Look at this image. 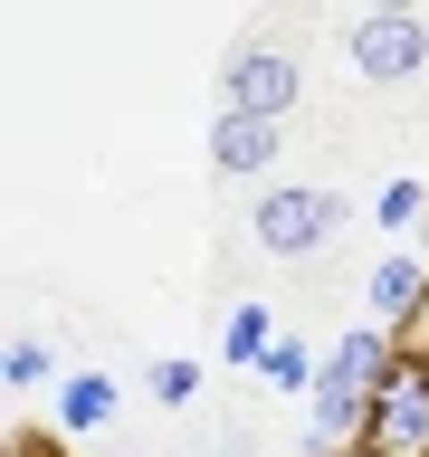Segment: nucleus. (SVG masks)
<instances>
[{"label":"nucleus","instance_id":"f257e3e1","mask_svg":"<svg viewBox=\"0 0 429 457\" xmlns=\"http://www.w3.org/2000/svg\"><path fill=\"white\" fill-rule=\"evenodd\" d=\"M363 448H372V457H429V371H420V362H391V381L372 391Z\"/></svg>","mask_w":429,"mask_h":457},{"label":"nucleus","instance_id":"f03ea898","mask_svg":"<svg viewBox=\"0 0 429 457\" xmlns=\"http://www.w3.org/2000/svg\"><path fill=\"white\" fill-rule=\"evenodd\" d=\"M229 114H257V124H277L286 105H296V57H277V48H239L229 57Z\"/></svg>","mask_w":429,"mask_h":457},{"label":"nucleus","instance_id":"7ed1b4c3","mask_svg":"<svg viewBox=\"0 0 429 457\" xmlns=\"http://www.w3.org/2000/svg\"><path fill=\"white\" fill-rule=\"evenodd\" d=\"M334 220H343L334 191H277L267 210H257V248H267V257H306Z\"/></svg>","mask_w":429,"mask_h":457},{"label":"nucleus","instance_id":"20e7f679","mask_svg":"<svg viewBox=\"0 0 429 457\" xmlns=\"http://www.w3.org/2000/svg\"><path fill=\"white\" fill-rule=\"evenodd\" d=\"M420 57H429V38L410 20H363L353 29V67H363V77H410Z\"/></svg>","mask_w":429,"mask_h":457},{"label":"nucleus","instance_id":"39448f33","mask_svg":"<svg viewBox=\"0 0 429 457\" xmlns=\"http://www.w3.org/2000/svg\"><path fill=\"white\" fill-rule=\"evenodd\" d=\"M420 305H429V267H420V257H382V267H372V324L400 334Z\"/></svg>","mask_w":429,"mask_h":457},{"label":"nucleus","instance_id":"423d86ee","mask_svg":"<svg viewBox=\"0 0 429 457\" xmlns=\"http://www.w3.org/2000/svg\"><path fill=\"white\" fill-rule=\"evenodd\" d=\"M210 162H220V171H267V162H277V124H257V114H220Z\"/></svg>","mask_w":429,"mask_h":457},{"label":"nucleus","instance_id":"0eeeda50","mask_svg":"<svg viewBox=\"0 0 429 457\" xmlns=\"http://www.w3.org/2000/svg\"><path fill=\"white\" fill-rule=\"evenodd\" d=\"M267 353H277V343H267V314H229V362H267Z\"/></svg>","mask_w":429,"mask_h":457},{"label":"nucleus","instance_id":"6e6552de","mask_svg":"<svg viewBox=\"0 0 429 457\" xmlns=\"http://www.w3.org/2000/svg\"><path fill=\"white\" fill-rule=\"evenodd\" d=\"M105 410H114V381H67V420H105Z\"/></svg>","mask_w":429,"mask_h":457},{"label":"nucleus","instance_id":"1a4fd4ad","mask_svg":"<svg viewBox=\"0 0 429 457\" xmlns=\"http://www.w3.org/2000/svg\"><path fill=\"white\" fill-rule=\"evenodd\" d=\"M267 381H277V391H306V353L277 343V353H267Z\"/></svg>","mask_w":429,"mask_h":457},{"label":"nucleus","instance_id":"9d476101","mask_svg":"<svg viewBox=\"0 0 429 457\" xmlns=\"http://www.w3.org/2000/svg\"><path fill=\"white\" fill-rule=\"evenodd\" d=\"M191 391H200L191 362H163V371H153V400H191Z\"/></svg>","mask_w":429,"mask_h":457},{"label":"nucleus","instance_id":"9b49d317","mask_svg":"<svg viewBox=\"0 0 429 457\" xmlns=\"http://www.w3.org/2000/svg\"><path fill=\"white\" fill-rule=\"evenodd\" d=\"M10 381H20V391H29V381H48V353H38V343H10Z\"/></svg>","mask_w":429,"mask_h":457},{"label":"nucleus","instance_id":"f8f14e48","mask_svg":"<svg viewBox=\"0 0 429 457\" xmlns=\"http://www.w3.org/2000/svg\"><path fill=\"white\" fill-rule=\"evenodd\" d=\"M400 220H420V191H410V181H391V191H382V228H400Z\"/></svg>","mask_w":429,"mask_h":457},{"label":"nucleus","instance_id":"ddd939ff","mask_svg":"<svg viewBox=\"0 0 429 457\" xmlns=\"http://www.w3.org/2000/svg\"><path fill=\"white\" fill-rule=\"evenodd\" d=\"M343 457H372V448H343Z\"/></svg>","mask_w":429,"mask_h":457}]
</instances>
